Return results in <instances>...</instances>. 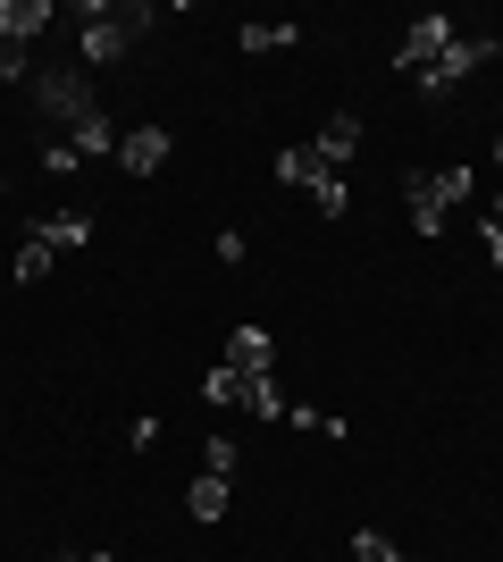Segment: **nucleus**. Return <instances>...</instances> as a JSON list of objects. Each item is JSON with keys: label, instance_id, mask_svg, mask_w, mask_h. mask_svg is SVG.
<instances>
[{"label": "nucleus", "instance_id": "nucleus-3", "mask_svg": "<svg viewBox=\"0 0 503 562\" xmlns=\"http://www.w3.org/2000/svg\"><path fill=\"white\" fill-rule=\"evenodd\" d=\"M487 59H495V34H454V43L436 50V59H428V68H420V76H411V85H420V93H428V101H445V93H454V85H461V76H479Z\"/></svg>", "mask_w": 503, "mask_h": 562}, {"label": "nucleus", "instance_id": "nucleus-6", "mask_svg": "<svg viewBox=\"0 0 503 562\" xmlns=\"http://www.w3.org/2000/svg\"><path fill=\"white\" fill-rule=\"evenodd\" d=\"M118 168H126V177L168 168V126H135V135H118Z\"/></svg>", "mask_w": 503, "mask_h": 562}, {"label": "nucleus", "instance_id": "nucleus-8", "mask_svg": "<svg viewBox=\"0 0 503 562\" xmlns=\"http://www.w3.org/2000/svg\"><path fill=\"white\" fill-rule=\"evenodd\" d=\"M311 151H319V160H353V151H361V117L353 110H335V117H319V143H311Z\"/></svg>", "mask_w": 503, "mask_h": 562}, {"label": "nucleus", "instance_id": "nucleus-20", "mask_svg": "<svg viewBox=\"0 0 503 562\" xmlns=\"http://www.w3.org/2000/svg\"><path fill=\"white\" fill-rule=\"evenodd\" d=\"M487 252H495V269H503V227H487Z\"/></svg>", "mask_w": 503, "mask_h": 562}, {"label": "nucleus", "instance_id": "nucleus-21", "mask_svg": "<svg viewBox=\"0 0 503 562\" xmlns=\"http://www.w3.org/2000/svg\"><path fill=\"white\" fill-rule=\"evenodd\" d=\"M487 227H503V193H495V202H487Z\"/></svg>", "mask_w": 503, "mask_h": 562}, {"label": "nucleus", "instance_id": "nucleus-12", "mask_svg": "<svg viewBox=\"0 0 503 562\" xmlns=\"http://www.w3.org/2000/svg\"><path fill=\"white\" fill-rule=\"evenodd\" d=\"M243 395H252V378H243V370H227V361H218V370L202 378V403H218V412H236Z\"/></svg>", "mask_w": 503, "mask_h": 562}, {"label": "nucleus", "instance_id": "nucleus-9", "mask_svg": "<svg viewBox=\"0 0 503 562\" xmlns=\"http://www.w3.org/2000/svg\"><path fill=\"white\" fill-rule=\"evenodd\" d=\"M34 235H43L50 252H76V244H93V218L84 211H50V218H34Z\"/></svg>", "mask_w": 503, "mask_h": 562}, {"label": "nucleus", "instance_id": "nucleus-19", "mask_svg": "<svg viewBox=\"0 0 503 562\" xmlns=\"http://www.w3.org/2000/svg\"><path fill=\"white\" fill-rule=\"evenodd\" d=\"M0 76H25V85H34V50H25V43H0Z\"/></svg>", "mask_w": 503, "mask_h": 562}, {"label": "nucleus", "instance_id": "nucleus-1", "mask_svg": "<svg viewBox=\"0 0 503 562\" xmlns=\"http://www.w3.org/2000/svg\"><path fill=\"white\" fill-rule=\"evenodd\" d=\"M403 202H411V235H445L454 211L470 202V168H411L403 177Z\"/></svg>", "mask_w": 503, "mask_h": 562}, {"label": "nucleus", "instance_id": "nucleus-5", "mask_svg": "<svg viewBox=\"0 0 503 562\" xmlns=\"http://www.w3.org/2000/svg\"><path fill=\"white\" fill-rule=\"evenodd\" d=\"M268 361H277L268 328H261V319H243V328L227 336V370H243V378H268Z\"/></svg>", "mask_w": 503, "mask_h": 562}, {"label": "nucleus", "instance_id": "nucleus-22", "mask_svg": "<svg viewBox=\"0 0 503 562\" xmlns=\"http://www.w3.org/2000/svg\"><path fill=\"white\" fill-rule=\"evenodd\" d=\"M76 562H118V554H76Z\"/></svg>", "mask_w": 503, "mask_h": 562}, {"label": "nucleus", "instance_id": "nucleus-10", "mask_svg": "<svg viewBox=\"0 0 503 562\" xmlns=\"http://www.w3.org/2000/svg\"><path fill=\"white\" fill-rule=\"evenodd\" d=\"M227 504H236V487H227L218 470H202V479L185 487V513H193V520H227Z\"/></svg>", "mask_w": 503, "mask_h": 562}, {"label": "nucleus", "instance_id": "nucleus-18", "mask_svg": "<svg viewBox=\"0 0 503 562\" xmlns=\"http://www.w3.org/2000/svg\"><path fill=\"white\" fill-rule=\"evenodd\" d=\"M353 562H403V554H395L378 529H361V538H353Z\"/></svg>", "mask_w": 503, "mask_h": 562}, {"label": "nucleus", "instance_id": "nucleus-11", "mask_svg": "<svg viewBox=\"0 0 503 562\" xmlns=\"http://www.w3.org/2000/svg\"><path fill=\"white\" fill-rule=\"evenodd\" d=\"M277 177H286V186H302V193H311L319 177H328V160H319L311 143H294V151H277Z\"/></svg>", "mask_w": 503, "mask_h": 562}, {"label": "nucleus", "instance_id": "nucleus-15", "mask_svg": "<svg viewBox=\"0 0 503 562\" xmlns=\"http://www.w3.org/2000/svg\"><path fill=\"white\" fill-rule=\"evenodd\" d=\"M252 420H286V386H277V378H252Z\"/></svg>", "mask_w": 503, "mask_h": 562}, {"label": "nucleus", "instance_id": "nucleus-7", "mask_svg": "<svg viewBox=\"0 0 503 562\" xmlns=\"http://www.w3.org/2000/svg\"><path fill=\"white\" fill-rule=\"evenodd\" d=\"M50 18H59L50 0H0V43H34Z\"/></svg>", "mask_w": 503, "mask_h": 562}, {"label": "nucleus", "instance_id": "nucleus-13", "mask_svg": "<svg viewBox=\"0 0 503 562\" xmlns=\"http://www.w3.org/2000/svg\"><path fill=\"white\" fill-rule=\"evenodd\" d=\"M68 143H76V160H101V151H118V126H110V117H84Z\"/></svg>", "mask_w": 503, "mask_h": 562}, {"label": "nucleus", "instance_id": "nucleus-23", "mask_svg": "<svg viewBox=\"0 0 503 562\" xmlns=\"http://www.w3.org/2000/svg\"><path fill=\"white\" fill-rule=\"evenodd\" d=\"M495 160H503V135H495Z\"/></svg>", "mask_w": 503, "mask_h": 562}, {"label": "nucleus", "instance_id": "nucleus-17", "mask_svg": "<svg viewBox=\"0 0 503 562\" xmlns=\"http://www.w3.org/2000/svg\"><path fill=\"white\" fill-rule=\"evenodd\" d=\"M43 269H50V244H43V235H25V252H18V278L34 285V278H43Z\"/></svg>", "mask_w": 503, "mask_h": 562}, {"label": "nucleus", "instance_id": "nucleus-16", "mask_svg": "<svg viewBox=\"0 0 503 562\" xmlns=\"http://www.w3.org/2000/svg\"><path fill=\"white\" fill-rule=\"evenodd\" d=\"M302 25H243V50H294Z\"/></svg>", "mask_w": 503, "mask_h": 562}, {"label": "nucleus", "instance_id": "nucleus-14", "mask_svg": "<svg viewBox=\"0 0 503 562\" xmlns=\"http://www.w3.org/2000/svg\"><path fill=\"white\" fill-rule=\"evenodd\" d=\"M311 202H319V218H344V211H353V186H344V177L328 168V177L311 186Z\"/></svg>", "mask_w": 503, "mask_h": 562}, {"label": "nucleus", "instance_id": "nucleus-4", "mask_svg": "<svg viewBox=\"0 0 503 562\" xmlns=\"http://www.w3.org/2000/svg\"><path fill=\"white\" fill-rule=\"evenodd\" d=\"M445 43H454V18H436V9H428V18H411L403 50H395V68H403V76H420V68H428V59H436Z\"/></svg>", "mask_w": 503, "mask_h": 562}, {"label": "nucleus", "instance_id": "nucleus-2", "mask_svg": "<svg viewBox=\"0 0 503 562\" xmlns=\"http://www.w3.org/2000/svg\"><path fill=\"white\" fill-rule=\"evenodd\" d=\"M25 93H34V110L43 117H59V126H84V117H101V101H93V85H84V68H34V85H25Z\"/></svg>", "mask_w": 503, "mask_h": 562}, {"label": "nucleus", "instance_id": "nucleus-24", "mask_svg": "<svg viewBox=\"0 0 503 562\" xmlns=\"http://www.w3.org/2000/svg\"><path fill=\"white\" fill-rule=\"evenodd\" d=\"M0 186H9V177H0Z\"/></svg>", "mask_w": 503, "mask_h": 562}]
</instances>
